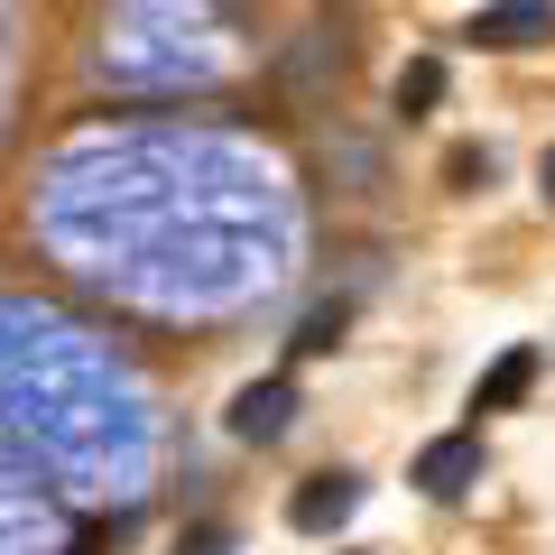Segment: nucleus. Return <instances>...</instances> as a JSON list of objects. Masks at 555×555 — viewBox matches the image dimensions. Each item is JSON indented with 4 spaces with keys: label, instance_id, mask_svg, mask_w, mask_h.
<instances>
[{
    "label": "nucleus",
    "instance_id": "nucleus-3",
    "mask_svg": "<svg viewBox=\"0 0 555 555\" xmlns=\"http://www.w3.org/2000/svg\"><path fill=\"white\" fill-rule=\"evenodd\" d=\"M352 509H361V473H315V481H297V500H287V528L297 537H334Z\"/></svg>",
    "mask_w": 555,
    "mask_h": 555
},
{
    "label": "nucleus",
    "instance_id": "nucleus-1",
    "mask_svg": "<svg viewBox=\"0 0 555 555\" xmlns=\"http://www.w3.org/2000/svg\"><path fill=\"white\" fill-rule=\"evenodd\" d=\"M463 38L491 47V56H528V47H555V0H481Z\"/></svg>",
    "mask_w": 555,
    "mask_h": 555
},
{
    "label": "nucleus",
    "instance_id": "nucleus-10",
    "mask_svg": "<svg viewBox=\"0 0 555 555\" xmlns=\"http://www.w3.org/2000/svg\"><path fill=\"white\" fill-rule=\"evenodd\" d=\"M177 555H232V528H185Z\"/></svg>",
    "mask_w": 555,
    "mask_h": 555
},
{
    "label": "nucleus",
    "instance_id": "nucleus-2",
    "mask_svg": "<svg viewBox=\"0 0 555 555\" xmlns=\"http://www.w3.org/2000/svg\"><path fill=\"white\" fill-rule=\"evenodd\" d=\"M481 473H491V454H481V426H463V436H436V444H426L408 481H416L426 500H463Z\"/></svg>",
    "mask_w": 555,
    "mask_h": 555
},
{
    "label": "nucleus",
    "instance_id": "nucleus-8",
    "mask_svg": "<svg viewBox=\"0 0 555 555\" xmlns=\"http://www.w3.org/2000/svg\"><path fill=\"white\" fill-rule=\"evenodd\" d=\"M491 177H500V158L481 149V139H463V149H444V185H454V195H481Z\"/></svg>",
    "mask_w": 555,
    "mask_h": 555
},
{
    "label": "nucleus",
    "instance_id": "nucleus-6",
    "mask_svg": "<svg viewBox=\"0 0 555 555\" xmlns=\"http://www.w3.org/2000/svg\"><path fill=\"white\" fill-rule=\"evenodd\" d=\"M398 120H426V112H436V102H444V56H408V65H398Z\"/></svg>",
    "mask_w": 555,
    "mask_h": 555
},
{
    "label": "nucleus",
    "instance_id": "nucleus-4",
    "mask_svg": "<svg viewBox=\"0 0 555 555\" xmlns=\"http://www.w3.org/2000/svg\"><path fill=\"white\" fill-rule=\"evenodd\" d=\"M537 371H546V352H537V343H509V352H500L491 371L473 379V416H509V408H528Z\"/></svg>",
    "mask_w": 555,
    "mask_h": 555
},
{
    "label": "nucleus",
    "instance_id": "nucleus-7",
    "mask_svg": "<svg viewBox=\"0 0 555 555\" xmlns=\"http://www.w3.org/2000/svg\"><path fill=\"white\" fill-rule=\"evenodd\" d=\"M278 83H297V93H306V83H343V47L324 38V28H315V47H297V56H278Z\"/></svg>",
    "mask_w": 555,
    "mask_h": 555
},
{
    "label": "nucleus",
    "instance_id": "nucleus-9",
    "mask_svg": "<svg viewBox=\"0 0 555 555\" xmlns=\"http://www.w3.org/2000/svg\"><path fill=\"white\" fill-rule=\"evenodd\" d=\"M343 334H352V297H334V306H315V315L297 324V352H334Z\"/></svg>",
    "mask_w": 555,
    "mask_h": 555
},
{
    "label": "nucleus",
    "instance_id": "nucleus-5",
    "mask_svg": "<svg viewBox=\"0 0 555 555\" xmlns=\"http://www.w3.org/2000/svg\"><path fill=\"white\" fill-rule=\"evenodd\" d=\"M287 416H297V389H287V379H250L222 426H232L241 444H278V436H287Z\"/></svg>",
    "mask_w": 555,
    "mask_h": 555
},
{
    "label": "nucleus",
    "instance_id": "nucleus-11",
    "mask_svg": "<svg viewBox=\"0 0 555 555\" xmlns=\"http://www.w3.org/2000/svg\"><path fill=\"white\" fill-rule=\"evenodd\" d=\"M537 185H546V204H555V149H546V158H537Z\"/></svg>",
    "mask_w": 555,
    "mask_h": 555
}]
</instances>
